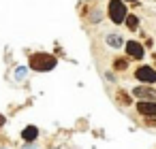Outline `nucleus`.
<instances>
[{
    "mask_svg": "<svg viewBox=\"0 0 156 149\" xmlns=\"http://www.w3.org/2000/svg\"><path fill=\"white\" fill-rule=\"evenodd\" d=\"M58 66V56L51 51H34L28 56V68L34 73H49Z\"/></svg>",
    "mask_w": 156,
    "mask_h": 149,
    "instance_id": "f257e3e1",
    "label": "nucleus"
},
{
    "mask_svg": "<svg viewBox=\"0 0 156 149\" xmlns=\"http://www.w3.org/2000/svg\"><path fill=\"white\" fill-rule=\"evenodd\" d=\"M105 15L113 26H124V22L128 17V2H124V0H107Z\"/></svg>",
    "mask_w": 156,
    "mask_h": 149,
    "instance_id": "f03ea898",
    "label": "nucleus"
},
{
    "mask_svg": "<svg viewBox=\"0 0 156 149\" xmlns=\"http://www.w3.org/2000/svg\"><path fill=\"white\" fill-rule=\"evenodd\" d=\"M133 77L137 83H145V85H156V66L152 64H139L133 70Z\"/></svg>",
    "mask_w": 156,
    "mask_h": 149,
    "instance_id": "7ed1b4c3",
    "label": "nucleus"
},
{
    "mask_svg": "<svg viewBox=\"0 0 156 149\" xmlns=\"http://www.w3.org/2000/svg\"><path fill=\"white\" fill-rule=\"evenodd\" d=\"M124 56H128L130 60L135 62H141L147 53H145V45L141 41H135V39H128L126 45H124Z\"/></svg>",
    "mask_w": 156,
    "mask_h": 149,
    "instance_id": "20e7f679",
    "label": "nucleus"
},
{
    "mask_svg": "<svg viewBox=\"0 0 156 149\" xmlns=\"http://www.w3.org/2000/svg\"><path fill=\"white\" fill-rule=\"evenodd\" d=\"M130 94L135 100H156V87L154 85L137 83L135 87H130Z\"/></svg>",
    "mask_w": 156,
    "mask_h": 149,
    "instance_id": "39448f33",
    "label": "nucleus"
},
{
    "mask_svg": "<svg viewBox=\"0 0 156 149\" xmlns=\"http://www.w3.org/2000/svg\"><path fill=\"white\" fill-rule=\"evenodd\" d=\"M135 111L141 117H156V100H137Z\"/></svg>",
    "mask_w": 156,
    "mask_h": 149,
    "instance_id": "423d86ee",
    "label": "nucleus"
},
{
    "mask_svg": "<svg viewBox=\"0 0 156 149\" xmlns=\"http://www.w3.org/2000/svg\"><path fill=\"white\" fill-rule=\"evenodd\" d=\"M103 41H105V45H107L109 49H115V51L124 49V45H126V41H124V36H122L120 32H107V34L103 36Z\"/></svg>",
    "mask_w": 156,
    "mask_h": 149,
    "instance_id": "0eeeda50",
    "label": "nucleus"
},
{
    "mask_svg": "<svg viewBox=\"0 0 156 149\" xmlns=\"http://www.w3.org/2000/svg\"><path fill=\"white\" fill-rule=\"evenodd\" d=\"M39 136H41V130H39L37 126H32V124L24 126V128H22V132H20V138H22L24 143H37V141H39Z\"/></svg>",
    "mask_w": 156,
    "mask_h": 149,
    "instance_id": "6e6552de",
    "label": "nucleus"
},
{
    "mask_svg": "<svg viewBox=\"0 0 156 149\" xmlns=\"http://www.w3.org/2000/svg\"><path fill=\"white\" fill-rule=\"evenodd\" d=\"M83 17H86V22H88L90 26H98V24L103 22V17H105V11H103L98 5H94V7L90 9V13H86Z\"/></svg>",
    "mask_w": 156,
    "mask_h": 149,
    "instance_id": "1a4fd4ad",
    "label": "nucleus"
},
{
    "mask_svg": "<svg viewBox=\"0 0 156 149\" xmlns=\"http://www.w3.org/2000/svg\"><path fill=\"white\" fill-rule=\"evenodd\" d=\"M130 58L128 56H115L113 58V64H111V70H115V73H124V70H128L130 68Z\"/></svg>",
    "mask_w": 156,
    "mask_h": 149,
    "instance_id": "9d476101",
    "label": "nucleus"
},
{
    "mask_svg": "<svg viewBox=\"0 0 156 149\" xmlns=\"http://www.w3.org/2000/svg\"><path fill=\"white\" fill-rule=\"evenodd\" d=\"M124 26H126V30L128 32H139V28H141V17L139 15H135V13H128V17H126V22H124Z\"/></svg>",
    "mask_w": 156,
    "mask_h": 149,
    "instance_id": "9b49d317",
    "label": "nucleus"
},
{
    "mask_svg": "<svg viewBox=\"0 0 156 149\" xmlns=\"http://www.w3.org/2000/svg\"><path fill=\"white\" fill-rule=\"evenodd\" d=\"M115 100H118V104H122V107H130V104H133V94H130V92H124L122 87H118Z\"/></svg>",
    "mask_w": 156,
    "mask_h": 149,
    "instance_id": "f8f14e48",
    "label": "nucleus"
},
{
    "mask_svg": "<svg viewBox=\"0 0 156 149\" xmlns=\"http://www.w3.org/2000/svg\"><path fill=\"white\" fill-rule=\"evenodd\" d=\"M28 70H30L28 66H17V68H15V73H13V79H15V81H24V79H26V75H28Z\"/></svg>",
    "mask_w": 156,
    "mask_h": 149,
    "instance_id": "ddd939ff",
    "label": "nucleus"
},
{
    "mask_svg": "<svg viewBox=\"0 0 156 149\" xmlns=\"http://www.w3.org/2000/svg\"><path fill=\"white\" fill-rule=\"evenodd\" d=\"M103 77H105V81H109V83H118V73H115V70H105Z\"/></svg>",
    "mask_w": 156,
    "mask_h": 149,
    "instance_id": "4468645a",
    "label": "nucleus"
},
{
    "mask_svg": "<svg viewBox=\"0 0 156 149\" xmlns=\"http://www.w3.org/2000/svg\"><path fill=\"white\" fill-rule=\"evenodd\" d=\"M143 124H145V126H154V128H156V117H143Z\"/></svg>",
    "mask_w": 156,
    "mask_h": 149,
    "instance_id": "2eb2a0df",
    "label": "nucleus"
},
{
    "mask_svg": "<svg viewBox=\"0 0 156 149\" xmlns=\"http://www.w3.org/2000/svg\"><path fill=\"white\" fill-rule=\"evenodd\" d=\"M22 149H39V143H24Z\"/></svg>",
    "mask_w": 156,
    "mask_h": 149,
    "instance_id": "dca6fc26",
    "label": "nucleus"
},
{
    "mask_svg": "<svg viewBox=\"0 0 156 149\" xmlns=\"http://www.w3.org/2000/svg\"><path fill=\"white\" fill-rule=\"evenodd\" d=\"M5 126H7V115L0 113V128H5Z\"/></svg>",
    "mask_w": 156,
    "mask_h": 149,
    "instance_id": "f3484780",
    "label": "nucleus"
},
{
    "mask_svg": "<svg viewBox=\"0 0 156 149\" xmlns=\"http://www.w3.org/2000/svg\"><path fill=\"white\" fill-rule=\"evenodd\" d=\"M143 45H145V49H147V47H152V45H154V41H152V39H145V43H143Z\"/></svg>",
    "mask_w": 156,
    "mask_h": 149,
    "instance_id": "a211bd4d",
    "label": "nucleus"
},
{
    "mask_svg": "<svg viewBox=\"0 0 156 149\" xmlns=\"http://www.w3.org/2000/svg\"><path fill=\"white\" fill-rule=\"evenodd\" d=\"M124 2H128V5H135V7H139V0H124Z\"/></svg>",
    "mask_w": 156,
    "mask_h": 149,
    "instance_id": "6ab92c4d",
    "label": "nucleus"
},
{
    "mask_svg": "<svg viewBox=\"0 0 156 149\" xmlns=\"http://www.w3.org/2000/svg\"><path fill=\"white\" fill-rule=\"evenodd\" d=\"M152 58H154V66H156V53H152Z\"/></svg>",
    "mask_w": 156,
    "mask_h": 149,
    "instance_id": "aec40b11",
    "label": "nucleus"
},
{
    "mask_svg": "<svg viewBox=\"0 0 156 149\" xmlns=\"http://www.w3.org/2000/svg\"><path fill=\"white\" fill-rule=\"evenodd\" d=\"M0 149H9V147H0Z\"/></svg>",
    "mask_w": 156,
    "mask_h": 149,
    "instance_id": "412c9836",
    "label": "nucleus"
}]
</instances>
